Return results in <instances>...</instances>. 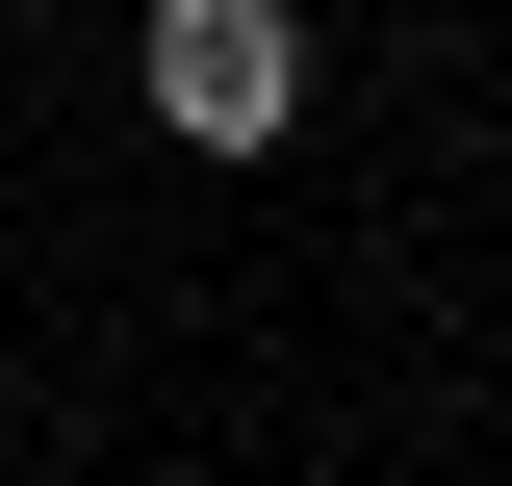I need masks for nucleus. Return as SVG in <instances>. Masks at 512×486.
<instances>
[{
    "label": "nucleus",
    "mask_w": 512,
    "mask_h": 486,
    "mask_svg": "<svg viewBox=\"0 0 512 486\" xmlns=\"http://www.w3.org/2000/svg\"><path fill=\"white\" fill-rule=\"evenodd\" d=\"M282 103H308V26L282 0H154V128L180 154H282Z\"/></svg>",
    "instance_id": "nucleus-1"
}]
</instances>
